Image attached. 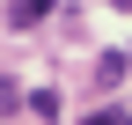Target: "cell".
<instances>
[{"label": "cell", "instance_id": "cell-1", "mask_svg": "<svg viewBox=\"0 0 132 125\" xmlns=\"http://www.w3.org/2000/svg\"><path fill=\"white\" fill-rule=\"evenodd\" d=\"M81 125H132V111H125V103H95Z\"/></svg>", "mask_w": 132, "mask_h": 125}, {"label": "cell", "instance_id": "cell-2", "mask_svg": "<svg viewBox=\"0 0 132 125\" xmlns=\"http://www.w3.org/2000/svg\"><path fill=\"white\" fill-rule=\"evenodd\" d=\"M44 7H52V0H15V29H29V22H37Z\"/></svg>", "mask_w": 132, "mask_h": 125}, {"label": "cell", "instance_id": "cell-3", "mask_svg": "<svg viewBox=\"0 0 132 125\" xmlns=\"http://www.w3.org/2000/svg\"><path fill=\"white\" fill-rule=\"evenodd\" d=\"M15 111V81H0V118H7Z\"/></svg>", "mask_w": 132, "mask_h": 125}]
</instances>
